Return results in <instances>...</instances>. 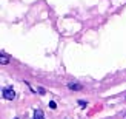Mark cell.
Wrapping results in <instances>:
<instances>
[{"label": "cell", "mask_w": 126, "mask_h": 119, "mask_svg": "<svg viewBox=\"0 0 126 119\" xmlns=\"http://www.w3.org/2000/svg\"><path fill=\"white\" fill-rule=\"evenodd\" d=\"M8 56H6V53H2V54H0V64H2V65H6V64H8Z\"/></svg>", "instance_id": "cell-3"}, {"label": "cell", "mask_w": 126, "mask_h": 119, "mask_svg": "<svg viewBox=\"0 0 126 119\" xmlns=\"http://www.w3.org/2000/svg\"><path fill=\"white\" fill-rule=\"evenodd\" d=\"M120 118H122V119H126V110H125V111H123V113L120 115Z\"/></svg>", "instance_id": "cell-7"}, {"label": "cell", "mask_w": 126, "mask_h": 119, "mask_svg": "<svg viewBox=\"0 0 126 119\" xmlns=\"http://www.w3.org/2000/svg\"><path fill=\"white\" fill-rule=\"evenodd\" d=\"M2 95H3V97H5V99H8V101H12V99L16 97V91L12 90L11 87H6V88H3Z\"/></svg>", "instance_id": "cell-1"}, {"label": "cell", "mask_w": 126, "mask_h": 119, "mask_svg": "<svg viewBox=\"0 0 126 119\" xmlns=\"http://www.w3.org/2000/svg\"><path fill=\"white\" fill-rule=\"evenodd\" d=\"M68 88H69V90H81V85H80V84H72V82H71V84H68Z\"/></svg>", "instance_id": "cell-4"}, {"label": "cell", "mask_w": 126, "mask_h": 119, "mask_svg": "<svg viewBox=\"0 0 126 119\" xmlns=\"http://www.w3.org/2000/svg\"><path fill=\"white\" fill-rule=\"evenodd\" d=\"M16 119H18V118H16Z\"/></svg>", "instance_id": "cell-8"}, {"label": "cell", "mask_w": 126, "mask_h": 119, "mask_svg": "<svg viewBox=\"0 0 126 119\" xmlns=\"http://www.w3.org/2000/svg\"><path fill=\"white\" fill-rule=\"evenodd\" d=\"M32 119H45V115H43V111H42V110H35Z\"/></svg>", "instance_id": "cell-2"}, {"label": "cell", "mask_w": 126, "mask_h": 119, "mask_svg": "<svg viewBox=\"0 0 126 119\" xmlns=\"http://www.w3.org/2000/svg\"><path fill=\"white\" fill-rule=\"evenodd\" d=\"M49 107H51V108H55V107H57V104H55L54 101H51V102H49Z\"/></svg>", "instance_id": "cell-6"}, {"label": "cell", "mask_w": 126, "mask_h": 119, "mask_svg": "<svg viewBox=\"0 0 126 119\" xmlns=\"http://www.w3.org/2000/svg\"><path fill=\"white\" fill-rule=\"evenodd\" d=\"M79 105H80L81 108H85L86 105H88V102H86V101H79Z\"/></svg>", "instance_id": "cell-5"}]
</instances>
